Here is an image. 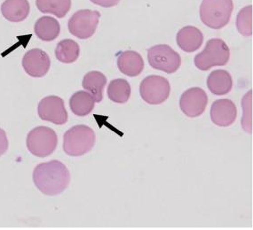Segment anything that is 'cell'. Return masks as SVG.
<instances>
[{
    "label": "cell",
    "mask_w": 253,
    "mask_h": 230,
    "mask_svg": "<svg viewBox=\"0 0 253 230\" xmlns=\"http://www.w3.org/2000/svg\"><path fill=\"white\" fill-rule=\"evenodd\" d=\"M33 182L44 195H58L70 184V171L62 162L56 160L40 163L33 172Z\"/></svg>",
    "instance_id": "obj_1"
},
{
    "label": "cell",
    "mask_w": 253,
    "mask_h": 230,
    "mask_svg": "<svg viewBox=\"0 0 253 230\" xmlns=\"http://www.w3.org/2000/svg\"><path fill=\"white\" fill-rule=\"evenodd\" d=\"M95 141L96 135L92 128L76 125L64 134L63 151L69 156H82L92 150Z\"/></svg>",
    "instance_id": "obj_2"
},
{
    "label": "cell",
    "mask_w": 253,
    "mask_h": 230,
    "mask_svg": "<svg viewBox=\"0 0 253 230\" xmlns=\"http://www.w3.org/2000/svg\"><path fill=\"white\" fill-rule=\"evenodd\" d=\"M233 9V0H203L199 10L200 19L206 26L219 30L230 21Z\"/></svg>",
    "instance_id": "obj_3"
},
{
    "label": "cell",
    "mask_w": 253,
    "mask_h": 230,
    "mask_svg": "<svg viewBox=\"0 0 253 230\" xmlns=\"http://www.w3.org/2000/svg\"><path fill=\"white\" fill-rule=\"evenodd\" d=\"M230 58V51L227 44L219 38L207 42L203 52L195 57V65L201 71H207L216 66H225Z\"/></svg>",
    "instance_id": "obj_4"
},
{
    "label": "cell",
    "mask_w": 253,
    "mask_h": 230,
    "mask_svg": "<svg viewBox=\"0 0 253 230\" xmlns=\"http://www.w3.org/2000/svg\"><path fill=\"white\" fill-rule=\"evenodd\" d=\"M27 148L34 156L44 158L51 155L58 145V136L51 128L37 127L27 135Z\"/></svg>",
    "instance_id": "obj_5"
},
{
    "label": "cell",
    "mask_w": 253,
    "mask_h": 230,
    "mask_svg": "<svg viewBox=\"0 0 253 230\" xmlns=\"http://www.w3.org/2000/svg\"><path fill=\"white\" fill-rule=\"evenodd\" d=\"M148 60L152 68L166 74L177 72L181 65L180 55L167 44H158L149 49Z\"/></svg>",
    "instance_id": "obj_6"
},
{
    "label": "cell",
    "mask_w": 253,
    "mask_h": 230,
    "mask_svg": "<svg viewBox=\"0 0 253 230\" xmlns=\"http://www.w3.org/2000/svg\"><path fill=\"white\" fill-rule=\"evenodd\" d=\"M101 18L98 11L89 9L79 10L70 17L68 22L70 33L79 39H88L94 35Z\"/></svg>",
    "instance_id": "obj_7"
},
{
    "label": "cell",
    "mask_w": 253,
    "mask_h": 230,
    "mask_svg": "<svg viewBox=\"0 0 253 230\" xmlns=\"http://www.w3.org/2000/svg\"><path fill=\"white\" fill-rule=\"evenodd\" d=\"M140 93L148 104L152 105L163 104L170 96V83L163 76L150 75L140 83Z\"/></svg>",
    "instance_id": "obj_8"
},
{
    "label": "cell",
    "mask_w": 253,
    "mask_h": 230,
    "mask_svg": "<svg viewBox=\"0 0 253 230\" xmlns=\"http://www.w3.org/2000/svg\"><path fill=\"white\" fill-rule=\"evenodd\" d=\"M38 114L41 120L56 125H63L68 122L64 101L58 96H48L41 100L38 106Z\"/></svg>",
    "instance_id": "obj_9"
},
{
    "label": "cell",
    "mask_w": 253,
    "mask_h": 230,
    "mask_svg": "<svg viewBox=\"0 0 253 230\" xmlns=\"http://www.w3.org/2000/svg\"><path fill=\"white\" fill-rule=\"evenodd\" d=\"M208 104V97L205 91L199 87L190 88L180 97L179 106L184 114L188 117L200 116Z\"/></svg>",
    "instance_id": "obj_10"
},
{
    "label": "cell",
    "mask_w": 253,
    "mask_h": 230,
    "mask_svg": "<svg viewBox=\"0 0 253 230\" xmlns=\"http://www.w3.org/2000/svg\"><path fill=\"white\" fill-rule=\"evenodd\" d=\"M22 67L31 77L40 78L48 73L51 60L46 52L40 49H32L22 59Z\"/></svg>",
    "instance_id": "obj_11"
},
{
    "label": "cell",
    "mask_w": 253,
    "mask_h": 230,
    "mask_svg": "<svg viewBox=\"0 0 253 230\" xmlns=\"http://www.w3.org/2000/svg\"><path fill=\"white\" fill-rule=\"evenodd\" d=\"M210 116L214 124L218 126H230L235 122L237 116L236 104L227 99L217 100L211 107Z\"/></svg>",
    "instance_id": "obj_12"
},
{
    "label": "cell",
    "mask_w": 253,
    "mask_h": 230,
    "mask_svg": "<svg viewBox=\"0 0 253 230\" xmlns=\"http://www.w3.org/2000/svg\"><path fill=\"white\" fill-rule=\"evenodd\" d=\"M118 67L122 74L129 77H136L144 69V61L139 52L126 51L118 56Z\"/></svg>",
    "instance_id": "obj_13"
},
{
    "label": "cell",
    "mask_w": 253,
    "mask_h": 230,
    "mask_svg": "<svg viewBox=\"0 0 253 230\" xmlns=\"http://www.w3.org/2000/svg\"><path fill=\"white\" fill-rule=\"evenodd\" d=\"M204 35L201 31L194 26H186L178 32L177 44L186 52H193L201 47Z\"/></svg>",
    "instance_id": "obj_14"
},
{
    "label": "cell",
    "mask_w": 253,
    "mask_h": 230,
    "mask_svg": "<svg viewBox=\"0 0 253 230\" xmlns=\"http://www.w3.org/2000/svg\"><path fill=\"white\" fill-rule=\"evenodd\" d=\"M28 0H5L1 5L2 14L7 21L20 22L24 21L30 13Z\"/></svg>",
    "instance_id": "obj_15"
},
{
    "label": "cell",
    "mask_w": 253,
    "mask_h": 230,
    "mask_svg": "<svg viewBox=\"0 0 253 230\" xmlns=\"http://www.w3.org/2000/svg\"><path fill=\"white\" fill-rule=\"evenodd\" d=\"M34 31L38 38L44 42H52L60 35L61 25L55 18L44 16L35 22Z\"/></svg>",
    "instance_id": "obj_16"
},
{
    "label": "cell",
    "mask_w": 253,
    "mask_h": 230,
    "mask_svg": "<svg viewBox=\"0 0 253 230\" xmlns=\"http://www.w3.org/2000/svg\"><path fill=\"white\" fill-rule=\"evenodd\" d=\"M207 87L215 95H225L231 92L233 79L226 70H215L207 78Z\"/></svg>",
    "instance_id": "obj_17"
},
{
    "label": "cell",
    "mask_w": 253,
    "mask_h": 230,
    "mask_svg": "<svg viewBox=\"0 0 253 230\" xmlns=\"http://www.w3.org/2000/svg\"><path fill=\"white\" fill-rule=\"evenodd\" d=\"M107 84V78L104 74L92 71L84 76L82 86L84 90L92 94L96 103H101L103 99V90Z\"/></svg>",
    "instance_id": "obj_18"
},
{
    "label": "cell",
    "mask_w": 253,
    "mask_h": 230,
    "mask_svg": "<svg viewBox=\"0 0 253 230\" xmlns=\"http://www.w3.org/2000/svg\"><path fill=\"white\" fill-rule=\"evenodd\" d=\"M95 100L89 92L79 91L70 97V110L75 115L86 116L94 109Z\"/></svg>",
    "instance_id": "obj_19"
},
{
    "label": "cell",
    "mask_w": 253,
    "mask_h": 230,
    "mask_svg": "<svg viewBox=\"0 0 253 230\" xmlns=\"http://www.w3.org/2000/svg\"><path fill=\"white\" fill-rule=\"evenodd\" d=\"M107 93L114 103L125 104L131 97V85L125 79H115L109 83Z\"/></svg>",
    "instance_id": "obj_20"
},
{
    "label": "cell",
    "mask_w": 253,
    "mask_h": 230,
    "mask_svg": "<svg viewBox=\"0 0 253 230\" xmlns=\"http://www.w3.org/2000/svg\"><path fill=\"white\" fill-rule=\"evenodd\" d=\"M36 5L41 13L63 18L70 10L71 0H36Z\"/></svg>",
    "instance_id": "obj_21"
},
{
    "label": "cell",
    "mask_w": 253,
    "mask_h": 230,
    "mask_svg": "<svg viewBox=\"0 0 253 230\" xmlns=\"http://www.w3.org/2000/svg\"><path fill=\"white\" fill-rule=\"evenodd\" d=\"M79 44L73 40L65 39L57 44L55 56L62 63H72L79 59Z\"/></svg>",
    "instance_id": "obj_22"
},
{
    "label": "cell",
    "mask_w": 253,
    "mask_h": 230,
    "mask_svg": "<svg viewBox=\"0 0 253 230\" xmlns=\"http://www.w3.org/2000/svg\"><path fill=\"white\" fill-rule=\"evenodd\" d=\"M236 27L241 35L245 36L253 35V5L246 6L238 13Z\"/></svg>",
    "instance_id": "obj_23"
},
{
    "label": "cell",
    "mask_w": 253,
    "mask_h": 230,
    "mask_svg": "<svg viewBox=\"0 0 253 230\" xmlns=\"http://www.w3.org/2000/svg\"><path fill=\"white\" fill-rule=\"evenodd\" d=\"M252 94L253 92L250 91L245 99L242 101V106L244 107V117L242 119V125L245 131L248 133H252Z\"/></svg>",
    "instance_id": "obj_24"
},
{
    "label": "cell",
    "mask_w": 253,
    "mask_h": 230,
    "mask_svg": "<svg viewBox=\"0 0 253 230\" xmlns=\"http://www.w3.org/2000/svg\"><path fill=\"white\" fill-rule=\"evenodd\" d=\"M9 146L8 139L5 131L0 128V157L7 151Z\"/></svg>",
    "instance_id": "obj_25"
},
{
    "label": "cell",
    "mask_w": 253,
    "mask_h": 230,
    "mask_svg": "<svg viewBox=\"0 0 253 230\" xmlns=\"http://www.w3.org/2000/svg\"><path fill=\"white\" fill-rule=\"evenodd\" d=\"M90 1L93 4L105 8L116 6L120 2V0H90Z\"/></svg>",
    "instance_id": "obj_26"
}]
</instances>
